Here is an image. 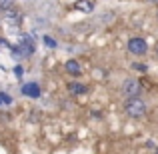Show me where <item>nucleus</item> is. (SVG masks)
Returning <instances> with one entry per match:
<instances>
[{"label":"nucleus","mask_w":158,"mask_h":154,"mask_svg":"<svg viewBox=\"0 0 158 154\" xmlns=\"http://www.w3.org/2000/svg\"><path fill=\"white\" fill-rule=\"evenodd\" d=\"M124 112H126L130 118H142L146 114V102L142 98H128L124 102Z\"/></svg>","instance_id":"nucleus-1"},{"label":"nucleus","mask_w":158,"mask_h":154,"mask_svg":"<svg viewBox=\"0 0 158 154\" xmlns=\"http://www.w3.org/2000/svg\"><path fill=\"white\" fill-rule=\"evenodd\" d=\"M126 48H128V52L134 54V56H144V54L148 52V42L144 38H140V36H134V38L128 40Z\"/></svg>","instance_id":"nucleus-2"},{"label":"nucleus","mask_w":158,"mask_h":154,"mask_svg":"<svg viewBox=\"0 0 158 154\" xmlns=\"http://www.w3.org/2000/svg\"><path fill=\"white\" fill-rule=\"evenodd\" d=\"M140 90H142V86H140V82L136 80V78H126V80L122 82V92H124V96H128V98H138Z\"/></svg>","instance_id":"nucleus-3"},{"label":"nucleus","mask_w":158,"mask_h":154,"mask_svg":"<svg viewBox=\"0 0 158 154\" xmlns=\"http://www.w3.org/2000/svg\"><path fill=\"white\" fill-rule=\"evenodd\" d=\"M22 94L28 96V98H38L42 92H40V86L36 84V82H26V84L22 86Z\"/></svg>","instance_id":"nucleus-4"},{"label":"nucleus","mask_w":158,"mask_h":154,"mask_svg":"<svg viewBox=\"0 0 158 154\" xmlns=\"http://www.w3.org/2000/svg\"><path fill=\"white\" fill-rule=\"evenodd\" d=\"M64 70L70 74V76H74V78H78V76L82 74V68H80V64H78L76 60H72V58H70V60H66V64H64Z\"/></svg>","instance_id":"nucleus-5"},{"label":"nucleus","mask_w":158,"mask_h":154,"mask_svg":"<svg viewBox=\"0 0 158 154\" xmlns=\"http://www.w3.org/2000/svg\"><path fill=\"white\" fill-rule=\"evenodd\" d=\"M68 90H70V94H74V96H80V94L88 92V88H86L84 84H80V82H68Z\"/></svg>","instance_id":"nucleus-6"},{"label":"nucleus","mask_w":158,"mask_h":154,"mask_svg":"<svg viewBox=\"0 0 158 154\" xmlns=\"http://www.w3.org/2000/svg\"><path fill=\"white\" fill-rule=\"evenodd\" d=\"M76 8L82 10V12H92L94 8H96V4L90 2V0H84V2H76Z\"/></svg>","instance_id":"nucleus-7"},{"label":"nucleus","mask_w":158,"mask_h":154,"mask_svg":"<svg viewBox=\"0 0 158 154\" xmlns=\"http://www.w3.org/2000/svg\"><path fill=\"white\" fill-rule=\"evenodd\" d=\"M44 44H46L48 48H56V40L50 38V36H44Z\"/></svg>","instance_id":"nucleus-8"},{"label":"nucleus","mask_w":158,"mask_h":154,"mask_svg":"<svg viewBox=\"0 0 158 154\" xmlns=\"http://www.w3.org/2000/svg\"><path fill=\"white\" fill-rule=\"evenodd\" d=\"M0 100H2V102H6V104H10V102H12V98L8 96V94H0Z\"/></svg>","instance_id":"nucleus-9"},{"label":"nucleus","mask_w":158,"mask_h":154,"mask_svg":"<svg viewBox=\"0 0 158 154\" xmlns=\"http://www.w3.org/2000/svg\"><path fill=\"white\" fill-rule=\"evenodd\" d=\"M14 74H16V76H22V66H16V68H14Z\"/></svg>","instance_id":"nucleus-10"},{"label":"nucleus","mask_w":158,"mask_h":154,"mask_svg":"<svg viewBox=\"0 0 158 154\" xmlns=\"http://www.w3.org/2000/svg\"><path fill=\"white\" fill-rule=\"evenodd\" d=\"M134 68H136V70H142V72H146V66H144V64H134Z\"/></svg>","instance_id":"nucleus-11"},{"label":"nucleus","mask_w":158,"mask_h":154,"mask_svg":"<svg viewBox=\"0 0 158 154\" xmlns=\"http://www.w3.org/2000/svg\"><path fill=\"white\" fill-rule=\"evenodd\" d=\"M156 154H158V148H156Z\"/></svg>","instance_id":"nucleus-12"},{"label":"nucleus","mask_w":158,"mask_h":154,"mask_svg":"<svg viewBox=\"0 0 158 154\" xmlns=\"http://www.w3.org/2000/svg\"><path fill=\"white\" fill-rule=\"evenodd\" d=\"M0 104H2V100H0Z\"/></svg>","instance_id":"nucleus-13"}]
</instances>
